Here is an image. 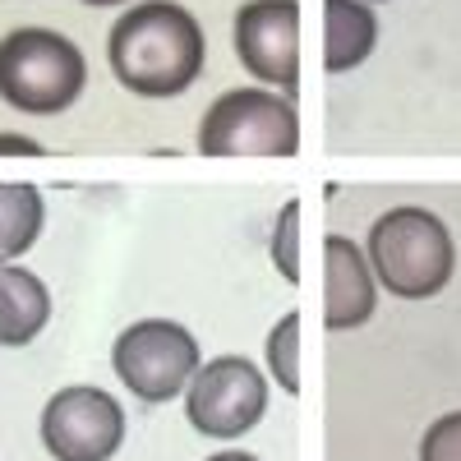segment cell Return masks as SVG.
<instances>
[{
	"mask_svg": "<svg viewBox=\"0 0 461 461\" xmlns=\"http://www.w3.org/2000/svg\"><path fill=\"white\" fill-rule=\"evenodd\" d=\"M199 365L203 360H199L194 332L171 323V319H139L111 346L115 378L148 406H162V402L180 397Z\"/></svg>",
	"mask_w": 461,
	"mask_h": 461,
	"instance_id": "obj_5",
	"label": "cell"
},
{
	"mask_svg": "<svg viewBox=\"0 0 461 461\" xmlns=\"http://www.w3.org/2000/svg\"><path fill=\"white\" fill-rule=\"evenodd\" d=\"M267 411V378L245 356H217L194 369L185 388V415L203 438L230 443L249 434Z\"/></svg>",
	"mask_w": 461,
	"mask_h": 461,
	"instance_id": "obj_6",
	"label": "cell"
},
{
	"mask_svg": "<svg viewBox=\"0 0 461 461\" xmlns=\"http://www.w3.org/2000/svg\"><path fill=\"white\" fill-rule=\"evenodd\" d=\"M88 88V60L65 32L14 28L0 37V97L23 115H60Z\"/></svg>",
	"mask_w": 461,
	"mask_h": 461,
	"instance_id": "obj_3",
	"label": "cell"
},
{
	"mask_svg": "<svg viewBox=\"0 0 461 461\" xmlns=\"http://www.w3.org/2000/svg\"><path fill=\"white\" fill-rule=\"evenodd\" d=\"M273 263L291 286L300 282V199L282 203V217H277V230H273Z\"/></svg>",
	"mask_w": 461,
	"mask_h": 461,
	"instance_id": "obj_14",
	"label": "cell"
},
{
	"mask_svg": "<svg viewBox=\"0 0 461 461\" xmlns=\"http://www.w3.org/2000/svg\"><path fill=\"white\" fill-rule=\"evenodd\" d=\"M199 152L203 158H295L300 111L273 88H230L203 115Z\"/></svg>",
	"mask_w": 461,
	"mask_h": 461,
	"instance_id": "obj_4",
	"label": "cell"
},
{
	"mask_svg": "<svg viewBox=\"0 0 461 461\" xmlns=\"http://www.w3.org/2000/svg\"><path fill=\"white\" fill-rule=\"evenodd\" d=\"M267 369L282 393H300V310H286L267 332Z\"/></svg>",
	"mask_w": 461,
	"mask_h": 461,
	"instance_id": "obj_13",
	"label": "cell"
},
{
	"mask_svg": "<svg viewBox=\"0 0 461 461\" xmlns=\"http://www.w3.org/2000/svg\"><path fill=\"white\" fill-rule=\"evenodd\" d=\"M111 69L139 97H180L203 74V28L176 0H139L111 28Z\"/></svg>",
	"mask_w": 461,
	"mask_h": 461,
	"instance_id": "obj_1",
	"label": "cell"
},
{
	"mask_svg": "<svg viewBox=\"0 0 461 461\" xmlns=\"http://www.w3.org/2000/svg\"><path fill=\"white\" fill-rule=\"evenodd\" d=\"M42 443L56 461H111L125 443V406L88 383L60 388L42 406Z\"/></svg>",
	"mask_w": 461,
	"mask_h": 461,
	"instance_id": "obj_7",
	"label": "cell"
},
{
	"mask_svg": "<svg viewBox=\"0 0 461 461\" xmlns=\"http://www.w3.org/2000/svg\"><path fill=\"white\" fill-rule=\"evenodd\" d=\"M51 323V291L23 263H0V346H28Z\"/></svg>",
	"mask_w": 461,
	"mask_h": 461,
	"instance_id": "obj_10",
	"label": "cell"
},
{
	"mask_svg": "<svg viewBox=\"0 0 461 461\" xmlns=\"http://www.w3.org/2000/svg\"><path fill=\"white\" fill-rule=\"evenodd\" d=\"M323 23H328L323 65L332 74H346L369 60V51L378 42V19L365 0H323Z\"/></svg>",
	"mask_w": 461,
	"mask_h": 461,
	"instance_id": "obj_11",
	"label": "cell"
},
{
	"mask_svg": "<svg viewBox=\"0 0 461 461\" xmlns=\"http://www.w3.org/2000/svg\"><path fill=\"white\" fill-rule=\"evenodd\" d=\"M369 267L397 300H429L456 273L452 230L429 208H388L369 230Z\"/></svg>",
	"mask_w": 461,
	"mask_h": 461,
	"instance_id": "obj_2",
	"label": "cell"
},
{
	"mask_svg": "<svg viewBox=\"0 0 461 461\" xmlns=\"http://www.w3.org/2000/svg\"><path fill=\"white\" fill-rule=\"evenodd\" d=\"M84 5H125V0H84Z\"/></svg>",
	"mask_w": 461,
	"mask_h": 461,
	"instance_id": "obj_18",
	"label": "cell"
},
{
	"mask_svg": "<svg viewBox=\"0 0 461 461\" xmlns=\"http://www.w3.org/2000/svg\"><path fill=\"white\" fill-rule=\"evenodd\" d=\"M420 461H461V411L438 415L425 429V443H420Z\"/></svg>",
	"mask_w": 461,
	"mask_h": 461,
	"instance_id": "obj_15",
	"label": "cell"
},
{
	"mask_svg": "<svg viewBox=\"0 0 461 461\" xmlns=\"http://www.w3.org/2000/svg\"><path fill=\"white\" fill-rule=\"evenodd\" d=\"M365 5H369V0H365Z\"/></svg>",
	"mask_w": 461,
	"mask_h": 461,
	"instance_id": "obj_19",
	"label": "cell"
},
{
	"mask_svg": "<svg viewBox=\"0 0 461 461\" xmlns=\"http://www.w3.org/2000/svg\"><path fill=\"white\" fill-rule=\"evenodd\" d=\"M323 258H328V328L346 332V328H360L374 319L378 310V286H374V267L360 254L356 240L346 236H328L323 240Z\"/></svg>",
	"mask_w": 461,
	"mask_h": 461,
	"instance_id": "obj_9",
	"label": "cell"
},
{
	"mask_svg": "<svg viewBox=\"0 0 461 461\" xmlns=\"http://www.w3.org/2000/svg\"><path fill=\"white\" fill-rule=\"evenodd\" d=\"M10 152H19V158H42V143L28 134H0V158H10Z\"/></svg>",
	"mask_w": 461,
	"mask_h": 461,
	"instance_id": "obj_16",
	"label": "cell"
},
{
	"mask_svg": "<svg viewBox=\"0 0 461 461\" xmlns=\"http://www.w3.org/2000/svg\"><path fill=\"white\" fill-rule=\"evenodd\" d=\"M236 56L258 84L300 93V5L295 0H245L236 14Z\"/></svg>",
	"mask_w": 461,
	"mask_h": 461,
	"instance_id": "obj_8",
	"label": "cell"
},
{
	"mask_svg": "<svg viewBox=\"0 0 461 461\" xmlns=\"http://www.w3.org/2000/svg\"><path fill=\"white\" fill-rule=\"evenodd\" d=\"M47 203L42 189L28 180H0V263H14L42 236Z\"/></svg>",
	"mask_w": 461,
	"mask_h": 461,
	"instance_id": "obj_12",
	"label": "cell"
},
{
	"mask_svg": "<svg viewBox=\"0 0 461 461\" xmlns=\"http://www.w3.org/2000/svg\"><path fill=\"white\" fill-rule=\"evenodd\" d=\"M208 461H258L254 452H217V456H208Z\"/></svg>",
	"mask_w": 461,
	"mask_h": 461,
	"instance_id": "obj_17",
	"label": "cell"
}]
</instances>
